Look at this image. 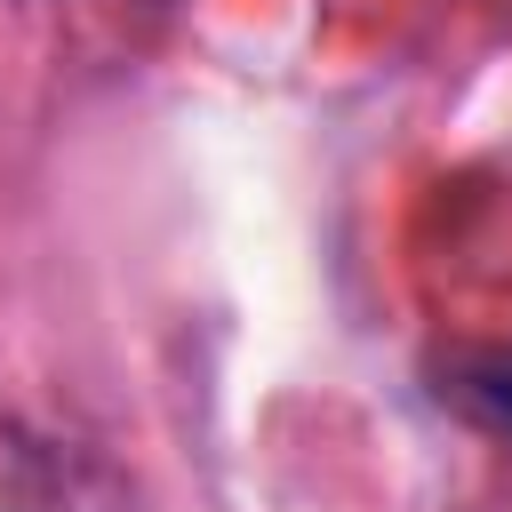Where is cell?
Instances as JSON below:
<instances>
[{"mask_svg": "<svg viewBox=\"0 0 512 512\" xmlns=\"http://www.w3.org/2000/svg\"><path fill=\"white\" fill-rule=\"evenodd\" d=\"M456 400L480 416V424H496V432H512V360H480V368H464V384H456Z\"/></svg>", "mask_w": 512, "mask_h": 512, "instance_id": "obj_1", "label": "cell"}]
</instances>
